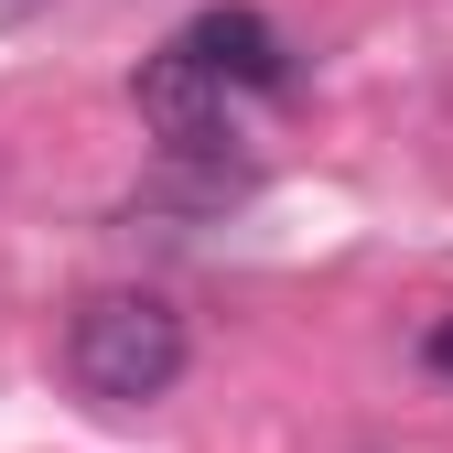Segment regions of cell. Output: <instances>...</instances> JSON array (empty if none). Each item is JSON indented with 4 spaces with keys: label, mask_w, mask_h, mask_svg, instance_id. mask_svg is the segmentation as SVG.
I'll list each match as a JSON object with an SVG mask.
<instances>
[{
    "label": "cell",
    "mask_w": 453,
    "mask_h": 453,
    "mask_svg": "<svg viewBox=\"0 0 453 453\" xmlns=\"http://www.w3.org/2000/svg\"><path fill=\"white\" fill-rule=\"evenodd\" d=\"M130 97H141V119L162 130V151H226V76L205 65L184 33L130 76Z\"/></svg>",
    "instance_id": "2"
},
{
    "label": "cell",
    "mask_w": 453,
    "mask_h": 453,
    "mask_svg": "<svg viewBox=\"0 0 453 453\" xmlns=\"http://www.w3.org/2000/svg\"><path fill=\"white\" fill-rule=\"evenodd\" d=\"M184 43L205 54L226 87H280V76H292V65H280V33L259 12H205V22H184Z\"/></svg>",
    "instance_id": "3"
},
{
    "label": "cell",
    "mask_w": 453,
    "mask_h": 453,
    "mask_svg": "<svg viewBox=\"0 0 453 453\" xmlns=\"http://www.w3.org/2000/svg\"><path fill=\"white\" fill-rule=\"evenodd\" d=\"M65 378L87 388L97 411L173 400V378H184V313L162 303V292H97L65 324Z\"/></svg>",
    "instance_id": "1"
},
{
    "label": "cell",
    "mask_w": 453,
    "mask_h": 453,
    "mask_svg": "<svg viewBox=\"0 0 453 453\" xmlns=\"http://www.w3.org/2000/svg\"><path fill=\"white\" fill-rule=\"evenodd\" d=\"M421 367H432V378H453V313H442V324L421 334Z\"/></svg>",
    "instance_id": "4"
}]
</instances>
